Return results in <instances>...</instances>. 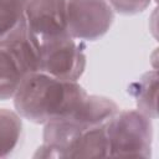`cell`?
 I'll list each match as a JSON object with an SVG mask.
<instances>
[{"label":"cell","instance_id":"cell-1","mask_svg":"<svg viewBox=\"0 0 159 159\" xmlns=\"http://www.w3.org/2000/svg\"><path fill=\"white\" fill-rule=\"evenodd\" d=\"M86 96L87 92L77 81L36 71L22 78L12 98L15 109L22 118L46 124L71 114Z\"/></svg>","mask_w":159,"mask_h":159},{"label":"cell","instance_id":"cell-2","mask_svg":"<svg viewBox=\"0 0 159 159\" xmlns=\"http://www.w3.org/2000/svg\"><path fill=\"white\" fill-rule=\"evenodd\" d=\"M40 39L24 19L0 40V101L14 97L22 78L40 71Z\"/></svg>","mask_w":159,"mask_h":159},{"label":"cell","instance_id":"cell-3","mask_svg":"<svg viewBox=\"0 0 159 159\" xmlns=\"http://www.w3.org/2000/svg\"><path fill=\"white\" fill-rule=\"evenodd\" d=\"M150 119L138 109L118 111L104 125L109 157L149 158L153 140Z\"/></svg>","mask_w":159,"mask_h":159},{"label":"cell","instance_id":"cell-4","mask_svg":"<svg viewBox=\"0 0 159 159\" xmlns=\"http://www.w3.org/2000/svg\"><path fill=\"white\" fill-rule=\"evenodd\" d=\"M40 71L67 81H77L86 68L83 41L70 35L40 39Z\"/></svg>","mask_w":159,"mask_h":159},{"label":"cell","instance_id":"cell-5","mask_svg":"<svg viewBox=\"0 0 159 159\" xmlns=\"http://www.w3.org/2000/svg\"><path fill=\"white\" fill-rule=\"evenodd\" d=\"M114 11L107 0H66L67 34L80 41H96L108 32Z\"/></svg>","mask_w":159,"mask_h":159},{"label":"cell","instance_id":"cell-6","mask_svg":"<svg viewBox=\"0 0 159 159\" xmlns=\"http://www.w3.org/2000/svg\"><path fill=\"white\" fill-rule=\"evenodd\" d=\"M25 20L39 39L68 35L66 0H29Z\"/></svg>","mask_w":159,"mask_h":159},{"label":"cell","instance_id":"cell-7","mask_svg":"<svg viewBox=\"0 0 159 159\" xmlns=\"http://www.w3.org/2000/svg\"><path fill=\"white\" fill-rule=\"evenodd\" d=\"M119 111L117 103L103 96H86L82 103L68 116L76 125L82 129L106 125Z\"/></svg>","mask_w":159,"mask_h":159},{"label":"cell","instance_id":"cell-8","mask_svg":"<svg viewBox=\"0 0 159 159\" xmlns=\"http://www.w3.org/2000/svg\"><path fill=\"white\" fill-rule=\"evenodd\" d=\"M109 157L106 127H93L83 130L68 147L66 158Z\"/></svg>","mask_w":159,"mask_h":159},{"label":"cell","instance_id":"cell-9","mask_svg":"<svg viewBox=\"0 0 159 159\" xmlns=\"http://www.w3.org/2000/svg\"><path fill=\"white\" fill-rule=\"evenodd\" d=\"M158 72L149 71L128 86V93L134 98L138 111L153 119L158 117Z\"/></svg>","mask_w":159,"mask_h":159},{"label":"cell","instance_id":"cell-10","mask_svg":"<svg viewBox=\"0 0 159 159\" xmlns=\"http://www.w3.org/2000/svg\"><path fill=\"white\" fill-rule=\"evenodd\" d=\"M21 132V116L7 108H0V158H6L15 150Z\"/></svg>","mask_w":159,"mask_h":159},{"label":"cell","instance_id":"cell-11","mask_svg":"<svg viewBox=\"0 0 159 159\" xmlns=\"http://www.w3.org/2000/svg\"><path fill=\"white\" fill-rule=\"evenodd\" d=\"M27 2L29 0H0V40L25 19Z\"/></svg>","mask_w":159,"mask_h":159},{"label":"cell","instance_id":"cell-12","mask_svg":"<svg viewBox=\"0 0 159 159\" xmlns=\"http://www.w3.org/2000/svg\"><path fill=\"white\" fill-rule=\"evenodd\" d=\"M113 11L122 15H135L144 11L152 0H107Z\"/></svg>","mask_w":159,"mask_h":159}]
</instances>
